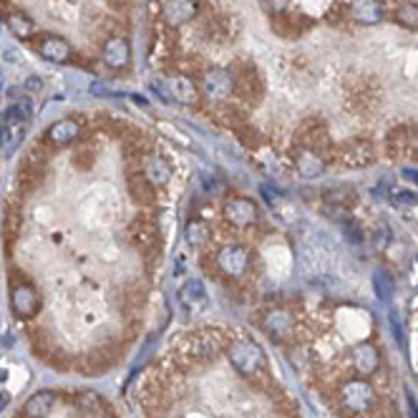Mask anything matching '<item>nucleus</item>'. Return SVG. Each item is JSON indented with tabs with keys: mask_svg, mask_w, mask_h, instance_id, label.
<instances>
[{
	"mask_svg": "<svg viewBox=\"0 0 418 418\" xmlns=\"http://www.w3.org/2000/svg\"><path fill=\"white\" fill-rule=\"evenodd\" d=\"M6 23H8V28H10V33L23 38V41L33 36V28H36L33 21H30L25 13H21V10H10V13L6 15Z\"/></svg>",
	"mask_w": 418,
	"mask_h": 418,
	"instance_id": "28",
	"label": "nucleus"
},
{
	"mask_svg": "<svg viewBox=\"0 0 418 418\" xmlns=\"http://www.w3.org/2000/svg\"><path fill=\"white\" fill-rule=\"evenodd\" d=\"M36 48L38 53H41L45 61H51V63H66V61L71 59V53H74V48H71V43H68L66 38L51 36V33L38 36Z\"/></svg>",
	"mask_w": 418,
	"mask_h": 418,
	"instance_id": "18",
	"label": "nucleus"
},
{
	"mask_svg": "<svg viewBox=\"0 0 418 418\" xmlns=\"http://www.w3.org/2000/svg\"><path fill=\"white\" fill-rule=\"evenodd\" d=\"M404 176L413 184V187H418V169H404Z\"/></svg>",
	"mask_w": 418,
	"mask_h": 418,
	"instance_id": "42",
	"label": "nucleus"
},
{
	"mask_svg": "<svg viewBox=\"0 0 418 418\" xmlns=\"http://www.w3.org/2000/svg\"><path fill=\"white\" fill-rule=\"evenodd\" d=\"M337 398H340V406H343L345 413L351 416H366V413L375 411V404H378V396H375V388L370 386L368 378H353V381H345L337 390Z\"/></svg>",
	"mask_w": 418,
	"mask_h": 418,
	"instance_id": "2",
	"label": "nucleus"
},
{
	"mask_svg": "<svg viewBox=\"0 0 418 418\" xmlns=\"http://www.w3.org/2000/svg\"><path fill=\"white\" fill-rule=\"evenodd\" d=\"M388 202L398 209H411V207H418V191L411 189H396L388 194Z\"/></svg>",
	"mask_w": 418,
	"mask_h": 418,
	"instance_id": "33",
	"label": "nucleus"
},
{
	"mask_svg": "<svg viewBox=\"0 0 418 418\" xmlns=\"http://www.w3.org/2000/svg\"><path fill=\"white\" fill-rule=\"evenodd\" d=\"M232 76H235V94L247 103H257L264 96V81L255 63H250V61L237 63L232 68Z\"/></svg>",
	"mask_w": 418,
	"mask_h": 418,
	"instance_id": "10",
	"label": "nucleus"
},
{
	"mask_svg": "<svg viewBox=\"0 0 418 418\" xmlns=\"http://www.w3.org/2000/svg\"><path fill=\"white\" fill-rule=\"evenodd\" d=\"M76 401H79V406H81L83 411H94V408H96V411H101V408H103V401L96 396L94 390H81Z\"/></svg>",
	"mask_w": 418,
	"mask_h": 418,
	"instance_id": "36",
	"label": "nucleus"
},
{
	"mask_svg": "<svg viewBox=\"0 0 418 418\" xmlns=\"http://www.w3.org/2000/svg\"><path fill=\"white\" fill-rule=\"evenodd\" d=\"M393 21L401 25V28L418 30V3H401L393 13Z\"/></svg>",
	"mask_w": 418,
	"mask_h": 418,
	"instance_id": "30",
	"label": "nucleus"
},
{
	"mask_svg": "<svg viewBox=\"0 0 418 418\" xmlns=\"http://www.w3.org/2000/svg\"><path fill=\"white\" fill-rule=\"evenodd\" d=\"M199 15V0H164V21L169 28H179Z\"/></svg>",
	"mask_w": 418,
	"mask_h": 418,
	"instance_id": "17",
	"label": "nucleus"
},
{
	"mask_svg": "<svg viewBox=\"0 0 418 418\" xmlns=\"http://www.w3.org/2000/svg\"><path fill=\"white\" fill-rule=\"evenodd\" d=\"M6 406H8V398L3 396V393H0V413L6 411Z\"/></svg>",
	"mask_w": 418,
	"mask_h": 418,
	"instance_id": "44",
	"label": "nucleus"
},
{
	"mask_svg": "<svg viewBox=\"0 0 418 418\" xmlns=\"http://www.w3.org/2000/svg\"><path fill=\"white\" fill-rule=\"evenodd\" d=\"M333 162L343 169H366L375 162V147L370 139L355 136V139L343 141L340 147H335Z\"/></svg>",
	"mask_w": 418,
	"mask_h": 418,
	"instance_id": "5",
	"label": "nucleus"
},
{
	"mask_svg": "<svg viewBox=\"0 0 418 418\" xmlns=\"http://www.w3.org/2000/svg\"><path fill=\"white\" fill-rule=\"evenodd\" d=\"M287 6H290V0H262V8L270 15L287 13Z\"/></svg>",
	"mask_w": 418,
	"mask_h": 418,
	"instance_id": "38",
	"label": "nucleus"
},
{
	"mask_svg": "<svg viewBox=\"0 0 418 418\" xmlns=\"http://www.w3.org/2000/svg\"><path fill=\"white\" fill-rule=\"evenodd\" d=\"M390 320H393V331H396V337L398 343H401V348H406V337H404V328H401V323H398L396 313H390Z\"/></svg>",
	"mask_w": 418,
	"mask_h": 418,
	"instance_id": "39",
	"label": "nucleus"
},
{
	"mask_svg": "<svg viewBox=\"0 0 418 418\" xmlns=\"http://www.w3.org/2000/svg\"><path fill=\"white\" fill-rule=\"evenodd\" d=\"M214 267L220 270L222 278L227 280H240L244 278L252 267V252L247 244L242 242H229L217 250L214 255Z\"/></svg>",
	"mask_w": 418,
	"mask_h": 418,
	"instance_id": "3",
	"label": "nucleus"
},
{
	"mask_svg": "<svg viewBox=\"0 0 418 418\" xmlns=\"http://www.w3.org/2000/svg\"><path fill=\"white\" fill-rule=\"evenodd\" d=\"M224 355H227L229 366L235 368L242 378H257L267 370V355H264L262 345L252 340V337H235L224 345Z\"/></svg>",
	"mask_w": 418,
	"mask_h": 418,
	"instance_id": "1",
	"label": "nucleus"
},
{
	"mask_svg": "<svg viewBox=\"0 0 418 418\" xmlns=\"http://www.w3.org/2000/svg\"><path fill=\"white\" fill-rule=\"evenodd\" d=\"M53 404H56V393L53 390H38L23 404V418H45L51 413Z\"/></svg>",
	"mask_w": 418,
	"mask_h": 418,
	"instance_id": "23",
	"label": "nucleus"
},
{
	"mask_svg": "<svg viewBox=\"0 0 418 418\" xmlns=\"http://www.w3.org/2000/svg\"><path fill=\"white\" fill-rule=\"evenodd\" d=\"M370 235H373V237H370V242H373V247H375L378 252L386 250V247L390 244V240H393V235H390L388 224H383V222L373 229V232H370Z\"/></svg>",
	"mask_w": 418,
	"mask_h": 418,
	"instance_id": "35",
	"label": "nucleus"
},
{
	"mask_svg": "<svg viewBox=\"0 0 418 418\" xmlns=\"http://www.w3.org/2000/svg\"><path fill=\"white\" fill-rule=\"evenodd\" d=\"M406 401H408V416H411V418H418V401H416V396H413L411 390L406 393Z\"/></svg>",
	"mask_w": 418,
	"mask_h": 418,
	"instance_id": "40",
	"label": "nucleus"
},
{
	"mask_svg": "<svg viewBox=\"0 0 418 418\" xmlns=\"http://www.w3.org/2000/svg\"><path fill=\"white\" fill-rule=\"evenodd\" d=\"M79 134H81V124L76 118H61V121L48 126L45 144H51V147H68V144H74L79 139Z\"/></svg>",
	"mask_w": 418,
	"mask_h": 418,
	"instance_id": "22",
	"label": "nucleus"
},
{
	"mask_svg": "<svg viewBox=\"0 0 418 418\" xmlns=\"http://www.w3.org/2000/svg\"><path fill=\"white\" fill-rule=\"evenodd\" d=\"M109 3H111V8H116V10H121V8L129 6V0H109Z\"/></svg>",
	"mask_w": 418,
	"mask_h": 418,
	"instance_id": "43",
	"label": "nucleus"
},
{
	"mask_svg": "<svg viewBox=\"0 0 418 418\" xmlns=\"http://www.w3.org/2000/svg\"><path fill=\"white\" fill-rule=\"evenodd\" d=\"M343 235H345V240H348V242H353V244H363V242H366L368 232H366V229H363V227H360L358 222L351 220V217H348V220L343 222Z\"/></svg>",
	"mask_w": 418,
	"mask_h": 418,
	"instance_id": "34",
	"label": "nucleus"
},
{
	"mask_svg": "<svg viewBox=\"0 0 418 418\" xmlns=\"http://www.w3.org/2000/svg\"><path fill=\"white\" fill-rule=\"evenodd\" d=\"M260 331L275 340V343H285L295 333V315L287 308H270L260 315Z\"/></svg>",
	"mask_w": 418,
	"mask_h": 418,
	"instance_id": "11",
	"label": "nucleus"
},
{
	"mask_svg": "<svg viewBox=\"0 0 418 418\" xmlns=\"http://www.w3.org/2000/svg\"><path fill=\"white\" fill-rule=\"evenodd\" d=\"M179 297H182V302L187 308H197V305H202V302L207 300L205 285H202L199 280H187L182 285V290H179Z\"/></svg>",
	"mask_w": 418,
	"mask_h": 418,
	"instance_id": "29",
	"label": "nucleus"
},
{
	"mask_svg": "<svg viewBox=\"0 0 418 418\" xmlns=\"http://www.w3.org/2000/svg\"><path fill=\"white\" fill-rule=\"evenodd\" d=\"M141 174H144V179L154 189H159V187H167L169 179H171V164L167 159H162V156L144 154V159H141Z\"/></svg>",
	"mask_w": 418,
	"mask_h": 418,
	"instance_id": "20",
	"label": "nucleus"
},
{
	"mask_svg": "<svg viewBox=\"0 0 418 418\" xmlns=\"http://www.w3.org/2000/svg\"><path fill=\"white\" fill-rule=\"evenodd\" d=\"M358 205V191L348 187V184H337V187H328L323 191V209L331 220L343 224L351 217L353 207Z\"/></svg>",
	"mask_w": 418,
	"mask_h": 418,
	"instance_id": "9",
	"label": "nucleus"
},
{
	"mask_svg": "<svg viewBox=\"0 0 418 418\" xmlns=\"http://www.w3.org/2000/svg\"><path fill=\"white\" fill-rule=\"evenodd\" d=\"M101 56L106 61V66L116 68V71H124L129 63H132V45L129 41L121 36H111L101 48Z\"/></svg>",
	"mask_w": 418,
	"mask_h": 418,
	"instance_id": "19",
	"label": "nucleus"
},
{
	"mask_svg": "<svg viewBox=\"0 0 418 418\" xmlns=\"http://www.w3.org/2000/svg\"><path fill=\"white\" fill-rule=\"evenodd\" d=\"M209 237H212V227H209V222L202 220V217H191V220L184 224V240H187V244L194 247V250L207 247Z\"/></svg>",
	"mask_w": 418,
	"mask_h": 418,
	"instance_id": "24",
	"label": "nucleus"
},
{
	"mask_svg": "<svg viewBox=\"0 0 418 418\" xmlns=\"http://www.w3.org/2000/svg\"><path fill=\"white\" fill-rule=\"evenodd\" d=\"M41 86H43V83H41V79H36V76L23 83V88H25V91H41Z\"/></svg>",
	"mask_w": 418,
	"mask_h": 418,
	"instance_id": "41",
	"label": "nucleus"
},
{
	"mask_svg": "<svg viewBox=\"0 0 418 418\" xmlns=\"http://www.w3.org/2000/svg\"><path fill=\"white\" fill-rule=\"evenodd\" d=\"M10 308H13V315L21 317V320H30V317L38 315L41 310V295L33 285L28 282H18V285L10 290Z\"/></svg>",
	"mask_w": 418,
	"mask_h": 418,
	"instance_id": "13",
	"label": "nucleus"
},
{
	"mask_svg": "<svg viewBox=\"0 0 418 418\" xmlns=\"http://www.w3.org/2000/svg\"><path fill=\"white\" fill-rule=\"evenodd\" d=\"M222 217L229 227L250 229L260 222V207L255 199L244 197V194H229L222 202Z\"/></svg>",
	"mask_w": 418,
	"mask_h": 418,
	"instance_id": "4",
	"label": "nucleus"
},
{
	"mask_svg": "<svg viewBox=\"0 0 418 418\" xmlns=\"http://www.w3.org/2000/svg\"><path fill=\"white\" fill-rule=\"evenodd\" d=\"M351 366L358 378H370V375L378 373V368H381V351H378L370 340H363V343L353 345Z\"/></svg>",
	"mask_w": 418,
	"mask_h": 418,
	"instance_id": "14",
	"label": "nucleus"
},
{
	"mask_svg": "<svg viewBox=\"0 0 418 418\" xmlns=\"http://www.w3.org/2000/svg\"><path fill=\"white\" fill-rule=\"evenodd\" d=\"M293 164L302 179H317V176H323L325 169H328V156L320 154V151H313V149L297 147L295 149Z\"/></svg>",
	"mask_w": 418,
	"mask_h": 418,
	"instance_id": "16",
	"label": "nucleus"
},
{
	"mask_svg": "<svg viewBox=\"0 0 418 418\" xmlns=\"http://www.w3.org/2000/svg\"><path fill=\"white\" fill-rule=\"evenodd\" d=\"M23 144V124H6L0 129V156H13Z\"/></svg>",
	"mask_w": 418,
	"mask_h": 418,
	"instance_id": "27",
	"label": "nucleus"
},
{
	"mask_svg": "<svg viewBox=\"0 0 418 418\" xmlns=\"http://www.w3.org/2000/svg\"><path fill=\"white\" fill-rule=\"evenodd\" d=\"M351 21L360 23V25H375L383 21V8L378 0H363L351 6Z\"/></svg>",
	"mask_w": 418,
	"mask_h": 418,
	"instance_id": "25",
	"label": "nucleus"
},
{
	"mask_svg": "<svg viewBox=\"0 0 418 418\" xmlns=\"http://www.w3.org/2000/svg\"><path fill=\"white\" fill-rule=\"evenodd\" d=\"M386 156L396 162H418V126H396L386 136Z\"/></svg>",
	"mask_w": 418,
	"mask_h": 418,
	"instance_id": "7",
	"label": "nucleus"
},
{
	"mask_svg": "<svg viewBox=\"0 0 418 418\" xmlns=\"http://www.w3.org/2000/svg\"><path fill=\"white\" fill-rule=\"evenodd\" d=\"M199 91L214 103L229 101V96H235V76H232V68H222V66L205 68V71H202V79H199Z\"/></svg>",
	"mask_w": 418,
	"mask_h": 418,
	"instance_id": "6",
	"label": "nucleus"
},
{
	"mask_svg": "<svg viewBox=\"0 0 418 418\" xmlns=\"http://www.w3.org/2000/svg\"><path fill=\"white\" fill-rule=\"evenodd\" d=\"M0 129H3V116H0Z\"/></svg>",
	"mask_w": 418,
	"mask_h": 418,
	"instance_id": "45",
	"label": "nucleus"
},
{
	"mask_svg": "<svg viewBox=\"0 0 418 418\" xmlns=\"http://www.w3.org/2000/svg\"><path fill=\"white\" fill-rule=\"evenodd\" d=\"M167 94L171 96L176 103H182V106H191V109H197L199 101H202V91H199L197 81H194L189 74L171 76V79L167 81Z\"/></svg>",
	"mask_w": 418,
	"mask_h": 418,
	"instance_id": "15",
	"label": "nucleus"
},
{
	"mask_svg": "<svg viewBox=\"0 0 418 418\" xmlns=\"http://www.w3.org/2000/svg\"><path fill=\"white\" fill-rule=\"evenodd\" d=\"M224 345L227 343L222 340L220 333L205 328V331H199V333H191V335L184 340L182 353L189 360H194V363H202V360H212L217 353L224 351Z\"/></svg>",
	"mask_w": 418,
	"mask_h": 418,
	"instance_id": "8",
	"label": "nucleus"
},
{
	"mask_svg": "<svg viewBox=\"0 0 418 418\" xmlns=\"http://www.w3.org/2000/svg\"><path fill=\"white\" fill-rule=\"evenodd\" d=\"M129 240L139 252H151L156 250L159 244V232H156V224L149 220H134L132 227H129Z\"/></svg>",
	"mask_w": 418,
	"mask_h": 418,
	"instance_id": "21",
	"label": "nucleus"
},
{
	"mask_svg": "<svg viewBox=\"0 0 418 418\" xmlns=\"http://www.w3.org/2000/svg\"><path fill=\"white\" fill-rule=\"evenodd\" d=\"M129 194H132L134 202H136V205H141V207L154 205V187L144 179V174H141V171H134V174L129 176Z\"/></svg>",
	"mask_w": 418,
	"mask_h": 418,
	"instance_id": "26",
	"label": "nucleus"
},
{
	"mask_svg": "<svg viewBox=\"0 0 418 418\" xmlns=\"http://www.w3.org/2000/svg\"><path fill=\"white\" fill-rule=\"evenodd\" d=\"M373 287H375V295L381 302H388L393 297V280H390L388 272L383 270H375L373 272Z\"/></svg>",
	"mask_w": 418,
	"mask_h": 418,
	"instance_id": "31",
	"label": "nucleus"
},
{
	"mask_svg": "<svg viewBox=\"0 0 418 418\" xmlns=\"http://www.w3.org/2000/svg\"><path fill=\"white\" fill-rule=\"evenodd\" d=\"M295 141H297V147L313 149V151H320V154H325V151L333 149L331 134H328V126H325L323 118H305V121L297 126Z\"/></svg>",
	"mask_w": 418,
	"mask_h": 418,
	"instance_id": "12",
	"label": "nucleus"
},
{
	"mask_svg": "<svg viewBox=\"0 0 418 418\" xmlns=\"http://www.w3.org/2000/svg\"><path fill=\"white\" fill-rule=\"evenodd\" d=\"M30 116H33V106H30V101H15L10 109H8L6 114V121L8 124H25V121H30Z\"/></svg>",
	"mask_w": 418,
	"mask_h": 418,
	"instance_id": "32",
	"label": "nucleus"
},
{
	"mask_svg": "<svg viewBox=\"0 0 418 418\" xmlns=\"http://www.w3.org/2000/svg\"><path fill=\"white\" fill-rule=\"evenodd\" d=\"M345 18L351 21V6H343V3H337V6H333L331 13L325 15V21L331 23V25H343Z\"/></svg>",
	"mask_w": 418,
	"mask_h": 418,
	"instance_id": "37",
	"label": "nucleus"
}]
</instances>
